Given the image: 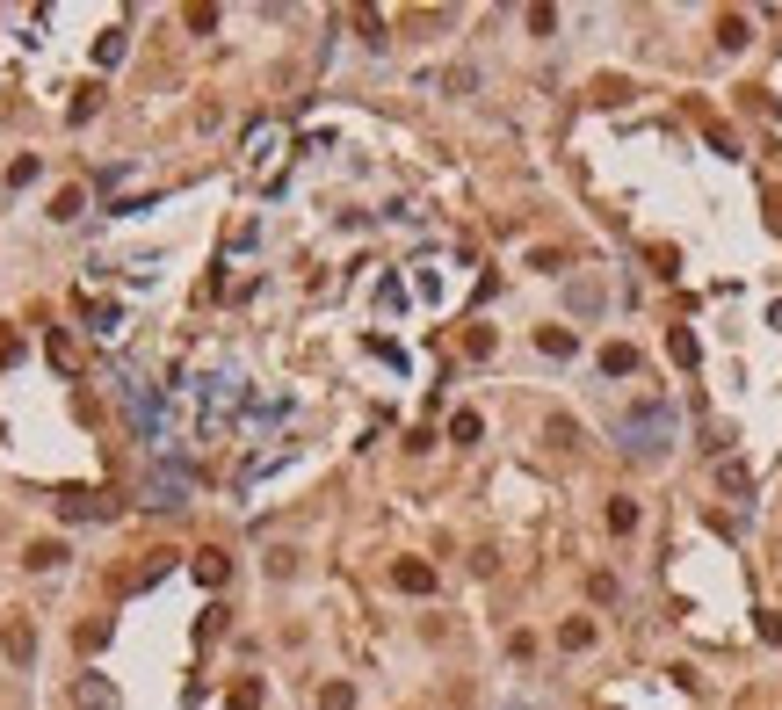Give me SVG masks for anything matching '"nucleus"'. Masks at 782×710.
Instances as JSON below:
<instances>
[{"label": "nucleus", "instance_id": "39448f33", "mask_svg": "<svg viewBox=\"0 0 782 710\" xmlns=\"http://www.w3.org/2000/svg\"><path fill=\"white\" fill-rule=\"evenodd\" d=\"M601 370H608V377H638V348H631V341H608V348H601Z\"/></svg>", "mask_w": 782, "mask_h": 710}, {"label": "nucleus", "instance_id": "f03ea898", "mask_svg": "<svg viewBox=\"0 0 782 710\" xmlns=\"http://www.w3.org/2000/svg\"><path fill=\"white\" fill-rule=\"evenodd\" d=\"M109 508H117L109 494H66V501H59V515H66V522H94V515H109Z\"/></svg>", "mask_w": 782, "mask_h": 710}, {"label": "nucleus", "instance_id": "f257e3e1", "mask_svg": "<svg viewBox=\"0 0 782 710\" xmlns=\"http://www.w3.org/2000/svg\"><path fill=\"white\" fill-rule=\"evenodd\" d=\"M616 435H623V450L659 457V450H666V435H674V413H666V406H638L631 420H616Z\"/></svg>", "mask_w": 782, "mask_h": 710}, {"label": "nucleus", "instance_id": "9b49d317", "mask_svg": "<svg viewBox=\"0 0 782 710\" xmlns=\"http://www.w3.org/2000/svg\"><path fill=\"white\" fill-rule=\"evenodd\" d=\"M558 645H566V652H587V645H594V624H587V616H573L566 631H558Z\"/></svg>", "mask_w": 782, "mask_h": 710}, {"label": "nucleus", "instance_id": "9d476101", "mask_svg": "<svg viewBox=\"0 0 782 710\" xmlns=\"http://www.w3.org/2000/svg\"><path fill=\"white\" fill-rule=\"evenodd\" d=\"M608 529H616V536H631V529H638V501H623V494L608 501Z\"/></svg>", "mask_w": 782, "mask_h": 710}, {"label": "nucleus", "instance_id": "2eb2a0df", "mask_svg": "<svg viewBox=\"0 0 782 710\" xmlns=\"http://www.w3.org/2000/svg\"><path fill=\"white\" fill-rule=\"evenodd\" d=\"M29 566L44 573V566H66V543H29Z\"/></svg>", "mask_w": 782, "mask_h": 710}, {"label": "nucleus", "instance_id": "1a4fd4ad", "mask_svg": "<svg viewBox=\"0 0 782 710\" xmlns=\"http://www.w3.org/2000/svg\"><path fill=\"white\" fill-rule=\"evenodd\" d=\"M80 210H87V196H80V189H59V196H51V217H59V225H73Z\"/></svg>", "mask_w": 782, "mask_h": 710}, {"label": "nucleus", "instance_id": "f3484780", "mask_svg": "<svg viewBox=\"0 0 782 710\" xmlns=\"http://www.w3.org/2000/svg\"><path fill=\"white\" fill-rule=\"evenodd\" d=\"M464 355H493V326H471V334H464Z\"/></svg>", "mask_w": 782, "mask_h": 710}, {"label": "nucleus", "instance_id": "423d86ee", "mask_svg": "<svg viewBox=\"0 0 782 710\" xmlns=\"http://www.w3.org/2000/svg\"><path fill=\"white\" fill-rule=\"evenodd\" d=\"M225 573H232L225 551H196V580H203V587H225Z\"/></svg>", "mask_w": 782, "mask_h": 710}, {"label": "nucleus", "instance_id": "6e6552de", "mask_svg": "<svg viewBox=\"0 0 782 710\" xmlns=\"http://www.w3.org/2000/svg\"><path fill=\"white\" fill-rule=\"evenodd\" d=\"M746 37H753V29H746V15H717V44H724V51H739Z\"/></svg>", "mask_w": 782, "mask_h": 710}, {"label": "nucleus", "instance_id": "4468645a", "mask_svg": "<svg viewBox=\"0 0 782 710\" xmlns=\"http://www.w3.org/2000/svg\"><path fill=\"white\" fill-rule=\"evenodd\" d=\"M478 435H485L478 413H457V420H450V443H478Z\"/></svg>", "mask_w": 782, "mask_h": 710}, {"label": "nucleus", "instance_id": "20e7f679", "mask_svg": "<svg viewBox=\"0 0 782 710\" xmlns=\"http://www.w3.org/2000/svg\"><path fill=\"white\" fill-rule=\"evenodd\" d=\"M666 355H674L681 370H696V363H703V341L688 334V326H674V334H666Z\"/></svg>", "mask_w": 782, "mask_h": 710}, {"label": "nucleus", "instance_id": "ddd939ff", "mask_svg": "<svg viewBox=\"0 0 782 710\" xmlns=\"http://www.w3.org/2000/svg\"><path fill=\"white\" fill-rule=\"evenodd\" d=\"M80 703L87 710H117V689H109V681H80Z\"/></svg>", "mask_w": 782, "mask_h": 710}, {"label": "nucleus", "instance_id": "f8f14e48", "mask_svg": "<svg viewBox=\"0 0 782 710\" xmlns=\"http://www.w3.org/2000/svg\"><path fill=\"white\" fill-rule=\"evenodd\" d=\"M319 710H355V689H348V681H326V689H319Z\"/></svg>", "mask_w": 782, "mask_h": 710}, {"label": "nucleus", "instance_id": "0eeeda50", "mask_svg": "<svg viewBox=\"0 0 782 710\" xmlns=\"http://www.w3.org/2000/svg\"><path fill=\"white\" fill-rule=\"evenodd\" d=\"M536 348H543V355H573L580 341H573V326H543V334H536Z\"/></svg>", "mask_w": 782, "mask_h": 710}, {"label": "nucleus", "instance_id": "7ed1b4c3", "mask_svg": "<svg viewBox=\"0 0 782 710\" xmlns=\"http://www.w3.org/2000/svg\"><path fill=\"white\" fill-rule=\"evenodd\" d=\"M391 580H399L406 594H435V566H420V559H399V566H391Z\"/></svg>", "mask_w": 782, "mask_h": 710}, {"label": "nucleus", "instance_id": "dca6fc26", "mask_svg": "<svg viewBox=\"0 0 782 710\" xmlns=\"http://www.w3.org/2000/svg\"><path fill=\"white\" fill-rule=\"evenodd\" d=\"M44 341H51V363H59V370H73V363H80V355H73V341L59 334V326H51V334H44Z\"/></svg>", "mask_w": 782, "mask_h": 710}]
</instances>
